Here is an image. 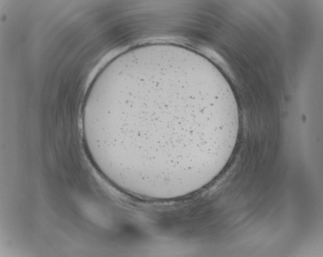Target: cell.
Segmentation results:
<instances>
[{"label":"cell","mask_w":323,"mask_h":257,"mask_svg":"<svg viewBox=\"0 0 323 257\" xmlns=\"http://www.w3.org/2000/svg\"><path fill=\"white\" fill-rule=\"evenodd\" d=\"M226 80L184 56L128 59L103 81L82 120L89 155L124 191L151 199L194 193L224 169L239 131Z\"/></svg>","instance_id":"1"}]
</instances>
